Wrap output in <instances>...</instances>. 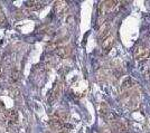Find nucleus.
<instances>
[{"label": "nucleus", "mask_w": 150, "mask_h": 133, "mask_svg": "<svg viewBox=\"0 0 150 133\" xmlns=\"http://www.w3.org/2000/svg\"><path fill=\"white\" fill-rule=\"evenodd\" d=\"M150 55L149 48L146 46V45H139L136 51H134V57L138 61H144L147 59Z\"/></svg>", "instance_id": "nucleus-1"}, {"label": "nucleus", "mask_w": 150, "mask_h": 133, "mask_svg": "<svg viewBox=\"0 0 150 133\" xmlns=\"http://www.w3.org/2000/svg\"><path fill=\"white\" fill-rule=\"evenodd\" d=\"M62 89H63V84L61 82H58L55 84V86H54V89H52V92H50V103H54V102L56 101L57 99L61 96L62 94Z\"/></svg>", "instance_id": "nucleus-2"}, {"label": "nucleus", "mask_w": 150, "mask_h": 133, "mask_svg": "<svg viewBox=\"0 0 150 133\" xmlns=\"http://www.w3.org/2000/svg\"><path fill=\"white\" fill-rule=\"evenodd\" d=\"M113 43H114V35L113 34H109L108 36L102 39V43H101V47L102 49L105 51H109L111 49V47L113 46Z\"/></svg>", "instance_id": "nucleus-3"}, {"label": "nucleus", "mask_w": 150, "mask_h": 133, "mask_svg": "<svg viewBox=\"0 0 150 133\" xmlns=\"http://www.w3.org/2000/svg\"><path fill=\"white\" fill-rule=\"evenodd\" d=\"M67 2L66 1H56L55 2V6H54V10H55V13H56L58 17L63 16L64 13H66L67 10Z\"/></svg>", "instance_id": "nucleus-4"}, {"label": "nucleus", "mask_w": 150, "mask_h": 133, "mask_svg": "<svg viewBox=\"0 0 150 133\" xmlns=\"http://www.w3.org/2000/svg\"><path fill=\"white\" fill-rule=\"evenodd\" d=\"M56 53L59 57L66 58V57H69V54H71V47H69V46H66V45H57Z\"/></svg>", "instance_id": "nucleus-5"}, {"label": "nucleus", "mask_w": 150, "mask_h": 133, "mask_svg": "<svg viewBox=\"0 0 150 133\" xmlns=\"http://www.w3.org/2000/svg\"><path fill=\"white\" fill-rule=\"evenodd\" d=\"M109 30H110V24H109V23H104V24L102 25V27H101L100 32H99V38H100V39H103L105 36H108V35L110 34Z\"/></svg>", "instance_id": "nucleus-6"}, {"label": "nucleus", "mask_w": 150, "mask_h": 133, "mask_svg": "<svg viewBox=\"0 0 150 133\" xmlns=\"http://www.w3.org/2000/svg\"><path fill=\"white\" fill-rule=\"evenodd\" d=\"M43 6H44L43 1H29V2H27V7L30 8L31 10H39Z\"/></svg>", "instance_id": "nucleus-7"}, {"label": "nucleus", "mask_w": 150, "mask_h": 133, "mask_svg": "<svg viewBox=\"0 0 150 133\" xmlns=\"http://www.w3.org/2000/svg\"><path fill=\"white\" fill-rule=\"evenodd\" d=\"M19 78V70L17 67H15L11 70V74H10V81H11V85H15V83L18 81Z\"/></svg>", "instance_id": "nucleus-8"}, {"label": "nucleus", "mask_w": 150, "mask_h": 133, "mask_svg": "<svg viewBox=\"0 0 150 133\" xmlns=\"http://www.w3.org/2000/svg\"><path fill=\"white\" fill-rule=\"evenodd\" d=\"M2 74H4V70H2V66H1V64H0V78L2 77Z\"/></svg>", "instance_id": "nucleus-9"}]
</instances>
